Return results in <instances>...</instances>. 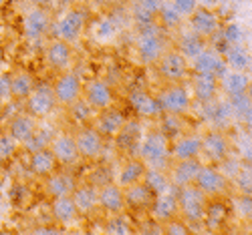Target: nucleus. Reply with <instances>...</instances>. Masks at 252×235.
<instances>
[{
  "instance_id": "f257e3e1",
  "label": "nucleus",
  "mask_w": 252,
  "mask_h": 235,
  "mask_svg": "<svg viewBox=\"0 0 252 235\" xmlns=\"http://www.w3.org/2000/svg\"><path fill=\"white\" fill-rule=\"evenodd\" d=\"M137 157L148 165V169H159L167 171L170 159V137H167L159 127L148 129L145 135H141L137 145Z\"/></svg>"
},
{
  "instance_id": "f03ea898",
  "label": "nucleus",
  "mask_w": 252,
  "mask_h": 235,
  "mask_svg": "<svg viewBox=\"0 0 252 235\" xmlns=\"http://www.w3.org/2000/svg\"><path fill=\"white\" fill-rule=\"evenodd\" d=\"M208 197L196 185H186L178 189V217H182L192 231L202 229L204 215H206Z\"/></svg>"
},
{
  "instance_id": "7ed1b4c3",
  "label": "nucleus",
  "mask_w": 252,
  "mask_h": 235,
  "mask_svg": "<svg viewBox=\"0 0 252 235\" xmlns=\"http://www.w3.org/2000/svg\"><path fill=\"white\" fill-rule=\"evenodd\" d=\"M85 28H87V14L83 8H77V6H69L65 8L57 20L53 18V26H51V34L53 38H61L69 42V45H77V42L83 38L85 34Z\"/></svg>"
},
{
  "instance_id": "20e7f679",
  "label": "nucleus",
  "mask_w": 252,
  "mask_h": 235,
  "mask_svg": "<svg viewBox=\"0 0 252 235\" xmlns=\"http://www.w3.org/2000/svg\"><path fill=\"white\" fill-rule=\"evenodd\" d=\"M165 49H167V45H165L158 25L139 26V30L135 34V54L143 67H154Z\"/></svg>"
},
{
  "instance_id": "39448f33",
  "label": "nucleus",
  "mask_w": 252,
  "mask_h": 235,
  "mask_svg": "<svg viewBox=\"0 0 252 235\" xmlns=\"http://www.w3.org/2000/svg\"><path fill=\"white\" fill-rule=\"evenodd\" d=\"M159 106L163 115H174V117H186L192 111V93L186 82H170L156 93Z\"/></svg>"
},
{
  "instance_id": "423d86ee",
  "label": "nucleus",
  "mask_w": 252,
  "mask_h": 235,
  "mask_svg": "<svg viewBox=\"0 0 252 235\" xmlns=\"http://www.w3.org/2000/svg\"><path fill=\"white\" fill-rule=\"evenodd\" d=\"M158 77L161 78L163 84L170 82H186V78L190 77V60H188L178 49H165L163 54L158 58L154 65Z\"/></svg>"
},
{
  "instance_id": "0eeeda50",
  "label": "nucleus",
  "mask_w": 252,
  "mask_h": 235,
  "mask_svg": "<svg viewBox=\"0 0 252 235\" xmlns=\"http://www.w3.org/2000/svg\"><path fill=\"white\" fill-rule=\"evenodd\" d=\"M194 185L202 191L208 199H224L232 195V185L230 179L220 171L216 165H202L200 173L196 175Z\"/></svg>"
},
{
  "instance_id": "6e6552de",
  "label": "nucleus",
  "mask_w": 252,
  "mask_h": 235,
  "mask_svg": "<svg viewBox=\"0 0 252 235\" xmlns=\"http://www.w3.org/2000/svg\"><path fill=\"white\" fill-rule=\"evenodd\" d=\"M230 155H232V141L226 133L218 129H208L206 133H202L200 161L204 165H220Z\"/></svg>"
},
{
  "instance_id": "1a4fd4ad",
  "label": "nucleus",
  "mask_w": 252,
  "mask_h": 235,
  "mask_svg": "<svg viewBox=\"0 0 252 235\" xmlns=\"http://www.w3.org/2000/svg\"><path fill=\"white\" fill-rule=\"evenodd\" d=\"M51 87H53L57 106H61V109H73L75 104H79L83 97V82L71 71L57 73V78Z\"/></svg>"
},
{
  "instance_id": "9d476101",
  "label": "nucleus",
  "mask_w": 252,
  "mask_h": 235,
  "mask_svg": "<svg viewBox=\"0 0 252 235\" xmlns=\"http://www.w3.org/2000/svg\"><path fill=\"white\" fill-rule=\"evenodd\" d=\"M53 26V14L49 8L43 6H31L29 12L23 16V36L29 42H40L51 34Z\"/></svg>"
},
{
  "instance_id": "9b49d317",
  "label": "nucleus",
  "mask_w": 252,
  "mask_h": 235,
  "mask_svg": "<svg viewBox=\"0 0 252 235\" xmlns=\"http://www.w3.org/2000/svg\"><path fill=\"white\" fill-rule=\"evenodd\" d=\"M75 137V145L81 161H97L103 157L105 153V139L97 133V129L91 127H79L73 133Z\"/></svg>"
},
{
  "instance_id": "f8f14e48",
  "label": "nucleus",
  "mask_w": 252,
  "mask_h": 235,
  "mask_svg": "<svg viewBox=\"0 0 252 235\" xmlns=\"http://www.w3.org/2000/svg\"><path fill=\"white\" fill-rule=\"evenodd\" d=\"M23 104H25V111L29 115H32L36 121L51 117L55 113V109H57L53 87L51 84H34L32 93L27 97V101Z\"/></svg>"
},
{
  "instance_id": "ddd939ff",
  "label": "nucleus",
  "mask_w": 252,
  "mask_h": 235,
  "mask_svg": "<svg viewBox=\"0 0 252 235\" xmlns=\"http://www.w3.org/2000/svg\"><path fill=\"white\" fill-rule=\"evenodd\" d=\"M43 58H45V65L53 73H65V71H71V65L75 60V49L73 45L61 38H51L45 47Z\"/></svg>"
},
{
  "instance_id": "4468645a",
  "label": "nucleus",
  "mask_w": 252,
  "mask_h": 235,
  "mask_svg": "<svg viewBox=\"0 0 252 235\" xmlns=\"http://www.w3.org/2000/svg\"><path fill=\"white\" fill-rule=\"evenodd\" d=\"M83 101H85L93 111H103L115 104V93L111 84L103 78H91L87 84H83Z\"/></svg>"
},
{
  "instance_id": "2eb2a0df",
  "label": "nucleus",
  "mask_w": 252,
  "mask_h": 235,
  "mask_svg": "<svg viewBox=\"0 0 252 235\" xmlns=\"http://www.w3.org/2000/svg\"><path fill=\"white\" fill-rule=\"evenodd\" d=\"M186 20H188V25H190V30L196 32L198 36L206 38V40L214 38V36L222 30L220 16H218L214 10L206 8V6H198Z\"/></svg>"
},
{
  "instance_id": "dca6fc26",
  "label": "nucleus",
  "mask_w": 252,
  "mask_h": 235,
  "mask_svg": "<svg viewBox=\"0 0 252 235\" xmlns=\"http://www.w3.org/2000/svg\"><path fill=\"white\" fill-rule=\"evenodd\" d=\"M49 149L53 151L57 165H61L63 169H75L81 163L77 145H75V137L71 133H59L53 137Z\"/></svg>"
},
{
  "instance_id": "f3484780",
  "label": "nucleus",
  "mask_w": 252,
  "mask_h": 235,
  "mask_svg": "<svg viewBox=\"0 0 252 235\" xmlns=\"http://www.w3.org/2000/svg\"><path fill=\"white\" fill-rule=\"evenodd\" d=\"M200 149H202L200 133H180L174 139H170V159L172 161L200 159Z\"/></svg>"
},
{
  "instance_id": "a211bd4d",
  "label": "nucleus",
  "mask_w": 252,
  "mask_h": 235,
  "mask_svg": "<svg viewBox=\"0 0 252 235\" xmlns=\"http://www.w3.org/2000/svg\"><path fill=\"white\" fill-rule=\"evenodd\" d=\"M202 161L200 159H182V161H172L167 165V177H170V183L180 189L186 185H194L196 175L200 173L202 169Z\"/></svg>"
},
{
  "instance_id": "6ab92c4d",
  "label": "nucleus",
  "mask_w": 252,
  "mask_h": 235,
  "mask_svg": "<svg viewBox=\"0 0 252 235\" xmlns=\"http://www.w3.org/2000/svg\"><path fill=\"white\" fill-rule=\"evenodd\" d=\"M127 123V117L123 115V111H119L117 106H109V109L97 111V117L93 121V127L97 129V133L103 139H115L119 135V131L123 129V125Z\"/></svg>"
},
{
  "instance_id": "aec40b11",
  "label": "nucleus",
  "mask_w": 252,
  "mask_h": 235,
  "mask_svg": "<svg viewBox=\"0 0 252 235\" xmlns=\"http://www.w3.org/2000/svg\"><path fill=\"white\" fill-rule=\"evenodd\" d=\"M99 211H103L105 215L127 213V207H125V193L115 181L99 185Z\"/></svg>"
},
{
  "instance_id": "412c9836",
  "label": "nucleus",
  "mask_w": 252,
  "mask_h": 235,
  "mask_svg": "<svg viewBox=\"0 0 252 235\" xmlns=\"http://www.w3.org/2000/svg\"><path fill=\"white\" fill-rule=\"evenodd\" d=\"M129 103H131V106H133V111L137 113V117H141V119L158 121V119H161V115H163L156 93L143 91V89H135V91L129 93Z\"/></svg>"
},
{
  "instance_id": "4be33fe9",
  "label": "nucleus",
  "mask_w": 252,
  "mask_h": 235,
  "mask_svg": "<svg viewBox=\"0 0 252 235\" xmlns=\"http://www.w3.org/2000/svg\"><path fill=\"white\" fill-rule=\"evenodd\" d=\"M190 93H192V99H196L202 104L214 103L216 97L220 95L218 77L208 73H194V77L190 78Z\"/></svg>"
},
{
  "instance_id": "5701e85b",
  "label": "nucleus",
  "mask_w": 252,
  "mask_h": 235,
  "mask_svg": "<svg viewBox=\"0 0 252 235\" xmlns=\"http://www.w3.org/2000/svg\"><path fill=\"white\" fill-rule=\"evenodd\" d=\"M71 197L77 205V211L81 217H91L99 211V185H93V183L79 185L77 183Z\"/></svg>"
},
{
  "instance_id": "b1692460",
  "label": "nucleus",
  "mask_w": 252,
  "mask_h": 235,
  "mask_svg": "<svg viewBox=\"0 0 252 235\" xmlns=\"http://www.w3.org/2000/svg\"><path fill=\"white\" fill-rule=\"evenodd\" d=\"M148 215L159 223L178 217V189L172 187L170 191H165V193L156 195L148 209Z\"/></svg>"
},
{
  "instance_id": "393cba45",
  "label": "nucleus",
  "mask_w": 252,
  "mask_h": 235,
  "mask_svg": "<svg viewBox=\"0 0 252 235\" xmlns=\"http://www.w3.org/2000/svg\"><path fill=\"white\" fill-rule=\"evenodd\" d=\"M77 187V179L69 171H53L43 179V193L49 199H57L63 195H71Z\"/></svg>"
},
{
  "instance_id": "a878e982",
  "label": "nucleus",
  "mask_w": 252,
  "mask_h": 235,
  "mask_svg": "<svg viewBox=\"0 0 252 235\" xmlns=\"http://www.w3.org/2000/svg\"><path fill=\"white\" fill-rule=\"evenodd\" d=\"M252 87V80L250 75L244 71H230L226 69L220 77H218V89L222 95H226L228 99L238 97L242 93H248Z\"/></svg>"
},
{
  "instance_id": "bb28decb",
  "label": "nucleus",
  "mask_w": 252,
  "mask_h": 235,
  "mask_svg": "<svg viewBox=\"0 0 252 235\" xmlns=\"http://www.w3.org/2000/svg\"><path fill=\"white\" fill-rule=\"evenodd\" d=\"M190 69L194 73H208V75L220 77L226 71V62H224V56L220 51L208 47L190 60Z\"/></svg>"
},
{
  "instance_id": "cd10ccee",
  "label": "nucleus",
  "mask_w": 252,
  "mask_h": 235,
  "mask_svg": "<svg viewBox=\"0 0 252 235\" xmlns=\"http://www.w3.org/2000/svg\"><path fill=\"white\" fill-rule=\"evenodd\" d=\"M145 171H148V165H145L137 155H135V157H127V159L121 163V167H119V171H117L115 183H117L121 189L131 187V185H135V183H141L143 177H145Z\"/></svg>"
},
{
  "instance_id": "c85d7f7f",
  "label": "nucleus",
  "mask_w": 252,
  "mask_h": 235,
  "mask_svg": "<svg viewBox=\"0 0 252 235\" xmlns=\"http://www.w3.org/2000/svg\"><path fill=\"white\" fill-rule=\"evenodd\" d=\"M38 121L32 117V115H29L27 111L25 113H16L10 121H8V127H6V133L23 147L31 137H32V133L36 131V125Z\"/></svg>"
},
{
  "instance_id": "c756f323",
  "label": "nucleus",
  "mask_w": 252,
  "mask_h": 235,
  "mask_svg": "<svg viewBox=\"0 0 252 235\" xmlns=\"http://www.w3.org/2000/svg\"><path fill=\"white\" fill-rule=\"evenodd\" d=\"M123 193H125V207H127V211H145L148 213V209L156 197L152 193V189L143 181L135 183L131 187H125Z\"/></svg>"
},
{
  "instance_id": "7c9ffc66",
  "label": "nucleus",
  "mask_w": 252,
  "mask_h": 235,
  "mask_svg": "<svg viewBox=\"0 0 252 235\" xmlns=\"http://www.w3.org/2000/svg\"><path fill=\"white\" fill-rule=\"evenodd\" d=\"M51 213H53L55 223H59V225H73L81 219L77 205H75L71 195H63V197L51 199Z\"/></svg>"
},
{
  "instance_id": "2f4dec72",
  "label": "nucleus",
  "mask_w": 252,
  "mask_h": 235,
  "mask_svg": "<svg viewBox=\"0 0 252 235\" xmlns=\"http://www.w3.org/2000/svg\"><path fill=\"white\" fill-rule=\"evenodd\" d=\"M57 159L53 155V151L47 149H38V151L31 153V161H29V169L36 179H45L47 175H51L53 171H57Z\"/></svg>"
},
{
  "instance_id": "473e14b6",
  "label": "nucleus",
  "mask_w": 252,
  "mask_h": 235,
  "mask_svg": "<svg viewBox=\"0 0 252 235\" xmlns=\"http://www.w3.org/2000/svg\"><path fill=\"white\" fill-rule=\"evenodd\" d=\"M34 78L27 71H14L10 73V101L14 103H25L27 97L34 89Z\"/></svg>"
},
{
  "instance_id": "72a5a7b5",
  "label": "nucleus",
  "mask_w": 252,
  "mask_h": 235,
  "mask_svg": "<svg viewBox=\"0 0 252 235\" xmlns=\"http://www.w3.org/2000/svg\"><path fill=\"white\" fill-rule=\"evenodd\" d=\"M222 56H224V62H226V69L244 71V73L250 71V51L244 45H240V42L228 45V49H226V52H222Z\"/></svg>"
},
{
  "instance_id": "f704fd0d",
  "label": "nucleus",
  "mask_w": 252,
  "mask_h": 235,
  "mask_svg": "<svg viewBox=\"0 0 252 235\" xmlns=\"http://www.w3.org/2000/svg\"><path fill=\"white\" fill-rule=\"evenodd\" d=\"M230 209L226 207V203L222 199H208L206 205V215H204V225L208 231H216L220 229V225L226 223Z\"/></svg>"
},
{
  "instance_id": "c9c22d12",
  "label": "nucleus",
  "mask_w": 252,
  "mask_h": 235,
  "mask_svg": "<svg viewBox=\"0 0 252 235\" xmlns=\"http://www.w3.org/2000/svg\"><path fill=\"white\" fill-rule=\"evenodd\" d=\"M208 42H210V40L198 36V34L192 32V30H188V32H184V34L180 36V40H178V51H180L188 60H192L196 54H200L204 49L210 47Z\"/></svg>"
},
{
  "instance_id": "e433bc0d",
  "label": "nucleus",
  "mask_w": 252,
  "mask_h": 235,
  "mask_svg": "<svg viewBox=\"0 0 252 235\" xmlns=\"http://www.w3.org/2000/svg\"><path fill=\"white\" fill-rule=\"evenodd\" d=\"M139 139H141V127H139V121H127L123 125V129L119 131V135L113 139L117 143L119 149H133L139 145Z\"/></svg>"
},
{
  "instance_id": "4c0bfd02",
  "label": "nucleus",
  "mask_w": 252,
  "mask_h": 235,
  "mask_svg": "<svg viewBox=\"0 0 252 235\" xmlns=\"http://www.w3.org/2000/svg\"><path fill=\"white\" fill-rule=\"evenodd\" d=\"M184 23H186V20L172 8V4L167 2V0H163V4H161L159 10L156 12V25H158L159 28L172 30V28H180Z\"/></svg>"
},
{
  "instance_id": "58836bf2",
  "label": "nucleus",
  "mask_w": 252,
  "mask_h": 235,
  "mask_svg": "<svg viewBox=\"0 0 252 235\" xmlns=\"http://www.w3.org/2000/svg\"><path fill=\"white\" fill-rule=\"evenodd\" d=\"M230 185H232V191L236 195H250L252 193V173H250V165L246 161H242L238 171L232 175Z\"/></svg>"
},
{
  "instance_id": "ea45409f",
  "label": "nucleus",
  "mask_w": 252,
  "mask_h": 235,
  "mask_svg": "<svg viewBox=\"0 0 252 235\" xmlns=\"http://www.w3.org/2000/svg\"><path fill=\"white\" fill-rule=\"evenodd\" d=\"M143 183L152 189L154 195L165 193V191H170L174 187L170 183V177H167V173H165V171H159V169H148V171H145Z\"/></svg>"
},
{
  "instance_id": "a19ab883",
  "label": "nucleus",
  "mask_w": 252,
  "mask_h": 235,
  "mask_svg": "<svg viewBox=\"0 0 252 235\" xmlns=\"http://www.w3.org/2000/svg\"><path fill=\"white\" fill-rule=\"evenodd\" d=\"M135 227L137 225H131L125 213H119V215H107L103 231L109 235H129V233H135Z\"/></svg>"
},
{
  "instance_id": "79ce46f5",
  "label": "nucleus",
  "mask_w": 252,
  "mask_h": 235,
  "mask_svg": "<svg viewBox=\"0 0 252 235\" xmlns=\"http://www.w3.org/2000/svg\"><path fill=\"white\" fill-rule=\"evenodd\" d=\"M230 101V106H232V113L234 117L244 123V125H250V106H252V101H250V91L248 93H242L238 97H232L228 99Z\"/></svg>"
},
{
  "instance_id": "37998d69",
  "label": "nucleus",
  "mask_w": 252,
  "mask_h": 235,
  "mask_svg": "<svg viewBox=\"0 0 252 235\" xmlns=\"http://www.w3.org/2000/svg\"><path fill=\"white\" fill-rule=\"evenodd\" d=\"M53 133H49V131H43V129H38L36 127V131L32 133V137L23 145V149H27L29 153H32V151H38V149H47L49 145H51V141H53Z\"/></svg>"
},
{
  "instance_id": "c03bdc74",
  "label": "nucleus",
  "mask_w": 252,
  "mask_h": 235,
  "mask_svg": "<svg viewBox=\"0 0 252 235\" xmlns=\"http://www.w3.org/2000/svg\"><path fill=\"white\" fill-rule=\"evenodd\" d=\"M18 149H20V145H18L6 131L0 133V165L8 163V161L18 153Z\"/></svg>"
},
{
  "instance_id": "a18cd8bd",
  "label": "nucleus",
  "mask_w": 252,
  "mask_h": 235,
  "mask_svg": "<svg viewBox=\"0 0 252 235\" xmlns=\"http://www.w3.org/2000/svg\"><path fill=\"white\" fill-rule=\"evenodd\" d=\"M190 233H194L192 227L182 217H174L161 223V235H190Z\"/></svg>"
},
{
  "instance_id": "49530a36",
  "label": "nucleus",
  "mask_w": 252,
  "mask_h": 235,
  "mask_svg": "<svg viewBox=\"0 0 252 235\" xmlns=\"http://www.w3.org/2000/svg\"><path fill=\"white\" fill-rule=\"evenodd\" d=\"M167 2L172 4V8H174L184 20L200 6V0H167Z\"/></svg>"
},
{
  "instance_id": "de8ad7c7",
  "label": "nucleus",
  "mask_w": 252,
  "mask_h": 235,
  "mask_svg": "<svg viewBox=\"0 0 252 235\" xmlns=\"http://www.w3.org/2000/svg\"><path fill=\"white\" fill-rule=\"evenodd\" d=\"M236 201H238L236 209L240 213V219L242 221H250V217H252V207H250L252 199H250V195H236Z\"/></svg>"
},
{
  "instance_id": "09e8293b",
  "label": "nucleus",
  "mask_w": 252,
  "mask_h": 235,
  "mask_svg": "<svg viewBox=\"0 0 252 235\" xmlns=\"http://www.w3.org/2000/svg\"><path fill=\"white\" fill-rule=\"evenodd\" d=\"M0 99L4 103L10 101V75H6V73L0 75Z\"/></svg>"
},
{
  "instance_id": "8fccbe9b",
  "label": "nucleus",
  "mask_w": 252,
  "mask_h": 235,
  "mask_svg": "<svg viewBox=\"0 0 252 235\" xmlns=\"http://www.w3.org/2000/svg\"><path fill=\"white\" fill-rule=\"evenodd\" d=\"M91 2L95 6H99V8H113V6H117L121 2V0H91Z\"/></svg>"
},
{
  "instance_id": "3c124183",
  "label": "nucleus",
  "mask_w": 252,
  "mask_h": 235,
  "mask_svg": "<svg viewBox=\"0 0 252 235\" xmlns=\"http://www.w3.org/2000/svg\"><path fill=\"white\" fill-rule=\"evenodd\" d=\"M25 2L31 4V6H43V8H47L51 4V0H25Z\"/></svg>"
},
{
  "instance_id": "603ef678",
  "label": "nucleus",
  "mask_w": 252,
  "mask_h": 235,
  "mask_svg": "<svg viewBox=\"0 0 252 235\" xmlns=\"http://www.w3.org/2000/svg\"><path fill=\"white\" fill-rule=\"evenodd\" d=\"M57 2H59L63 8H69V6H75L77 0H57Z\"/></svg>"
},
{
  "instance_id": "864d4df0",
  "label": "nucleus",
  "mask_w": 252,
  "mask_h": 235,
  "mask_svg": "<svg viewBox=\"0 0 252 235\" xmlns=\"http://www.w3.org/2000/svg\"><path fill=\"white\" fill-rule=\"evenodd\" d=\"M2 106H4V101H2V99H0V109H2Z\"/></svg>"
}]
</instances>
